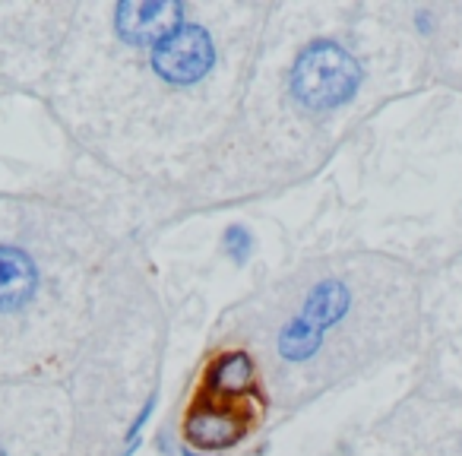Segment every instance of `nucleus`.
<instances>
[{"mask_svg":"<svg viewBox=\"0 0 462 456\" xmlns=\"http://www.w3.org/2000/svg\"><path fill=\"white\" fill-rule=\"evenodd\" d=\"M365 83L361 60L336 39H310L295 54L289 70V92L308 115H329L355 102Z\"/></svg>","mask_w":462,"mask_h":456,"instance_id":"f257e3e1","label":"nucleus"},{"mask_svg":"<svg viewBox=\"0 0 462 456\" xmlns=\"http://www.w3.org/2000/svg\"><path fill=\"white\" fill-rule=\"evenodd\" d=\"M218 64V48L212 33L203 23L187 20L180 29H174L168 39L149 51V70L171 89H193L206 77H212Z\"/></svg>","mask_w":462,"mask_h":456,"instance_id":"f03ea898","label":"nucleus"},{"mask_svg":"<svg viewBox=\"0 0 462 456\" xmlns=\"http://www.w3.org/2000/svg\"><path fill=\"white\" fill-rule=\"evenodd\" d=\"M254 418H257V412L247 405L216 403V399H206L197 393L193 403L187 405L184 422H180V443L222 456L225 450H235L247 441Z\"/></svg>","mask_w":462,"mask_h":456,"instance_id":"7ed1b4c3","label":"nucleus"},{"mask_svg":"<svg viewBox=\"0 0 462 456\" xmlns=\"http://www.w3.org/2000/svg\"><path fill=\"white\" fill-rule=\"evenodd\" d=\"M187 23V7L180 0H121L111 14L115 39L134 51H152L162 39Z\"/></svg>","mask_w":462,"mask_h":456,"instance_id":"20e7f679","label":"nucleus"},{"mask_svg":"<svg viewBox=\"0 0 462 456\" xmlns=\"http://www.w3.org/2000/svg\"><path fill=\"white\" fill-rule=\"evenodd\" d=\"M199 396L260 412L263 390H260V371L254 355L247 349H222L212 355L199 377Z\"/></svg>","mask_w":462,"mask_h":456,"instance_id":"39448f33","label":"nucleus"},{"mask_svg":"<svg viewBox=\"0 0 462 456\" xmlns=\"http://www.w3.org/2000/svg\"><path fill=\"white\" fill-rule=\"evenodd\" d=\"M42 292V270L20 245H0V317L23 314Z\"/></svg>","mask_w":462,"mask_h":456,"instance_id":"423d86ee","label":"nucleus"},{"mask_svg":"<svg viewBox=\"0 0 462 456\" xmlns=\"http://www.w3.org/2000/svg\"><path fill=\"white\" fill-rule=\"evenodd\" d=\"M352 304H355V298H352L348 283H342V279H336V276H327V279H317L308 289L301 314L298 317H304V321L314 323L317 330L329 333V330L339 327V323L352 314Z\"/></svg>","mask_w":462,"mask_h":456,"instance_id":"0eeeda50","label":"nucleus"},{"mask_svg":"<svg viewBox=\"0 0 462 456\" xmlns=\"http://www.w3.org/2000/svg\"><path fill=\"white\" fill-rule=\"evenodd\" d=\"M323 342H327V333L317 330L314 323H308L304 317H291L279 327L276 336V352L285 365H308L320 355Z\"/></svg>","mask_w":462,"mask_h":456,"instance_id":"6e6552de","label":"nucleus"},{"mask_svg":"<svg viewBox=\"0 0 462 456\" xmlns=\"http://www.w3.org/2000/svg\"><path fill=\"white\" fill-rule=\"evenodd\" d=\"M155 405H159V390H152L146 399H143L140 412H136L134 422L127 424V431H124V447H121V456H134V453H140V447H143V434H146L149 422H152Z\"/></svg>","mask_w":462,"mask_h":456,"instance_id":"1a4fd4ad","label":"nucleus"},{"mask_svg":"<svg viewBox=\"0 0 462 456\" xmlns=\"http://www.w3.org/2000/svg\"><path fill=\"white\" fill-rule=\"evenodd\" d=\"M222 254L228 257V264L235 266H247V260H251L254 254V232L247 228V225H228L222 232Z\"/></svg>","mask_w":462,"mask_h":456,"instance_id":"9d476101","label":"nucleus"},{"mask_svg":"<svg viewBox=\"0 0 462 456\" xmlns=\"http://www.w3.org/2000/svg\"><path fill=\"white\" fill-rule=\"evenodd\" d=\"M411 23H415V33H418V35H424V39H430V35H434V26H437L434 10L418 7V10H415V16H411Z\"/></svg>","mask_w":462,"mask_h":456,"instance_id":"9b49d317","label":"nucleus"},{"mask_svg":"<svg viewBox=\"0 0 462 456\" xmlns=\"http://www.w3.org/2000/svg\"><path fill=\"white\" fill-rule=\"evenodd\" d=\"M178 443H174V437L168 434V431H159V434H155V450H159L162 456H178Z\"/></svg>","mask_w":462,"mask_h":456,"instance_id":"f8f14e48","label":"nucleus"},{"mask_svg":"<svg viewBox=\"0 0 462 456\" xmlns=\"http://www.w3.org/2000/svg\"><path fill=\"white\" fill-rule=\"evenodd\" d=\"M178 456H216V453H203V450H193L187 443H178Z\"/></svg>","mask_w":462,"mask_h":456,"instance_id":"ddd939ff","label":"nucleus"},{"mask_svg":"<svg viewBox=\"0 0 462 456\" xmlns=\"http://www.w3.org/2000/svg\"><path fill=\"white\" fill-rule=\"evenodd\" d=\"M0 456H10V450H7V447H4V443H0Z\"/></svg>","mask_w":462,"mask_h":456,"instance_id":"4468645a","label":"nucleus"}]
</instances>
